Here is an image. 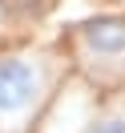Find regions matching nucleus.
Wrapping results in <instances>:
<instances>
[{"label": "nucleus", "instance_id": "nucleus-1", "mask_svg": "<svg viewBox=\"0 0 125 133\" xmlns=\"http://www.w3.org/2000/svg\"><path fill=\"white\" fill-rule=\"evenodd\" d=\"M41 69L28 57H0V117H24L41 97Z\"/></svg>", "mask_w": 125, "mask_h": 133}, {"label": "nucleus", "instance_id": "nucleus-2", "mask_svg": "<svg viewBox=\"0 0 125 133\" xmlns=\"http://www.w3.org/2000/svg\"><path fill=\"white\" fill-rule=\"evenodd\" d=\"M81 49L93 65L125 69V16H105L81 28Z\"/></svg>", "mask_w": 125, "mask_h": 133}, {"label": "nucleus", "instance_id": "nucleus-3", "mask_svg": "<svg viewBox=\"0 0 125 133\" xmlns=\"http://www.w3.org/2000/svg\"><path fill=\"white\" fill-rule=\"evenodd\" d=\"M89 133H125V117H105V121H97Z\"/></svg>", "mask_w": 125, "mask_h": 133}]
</instances>
